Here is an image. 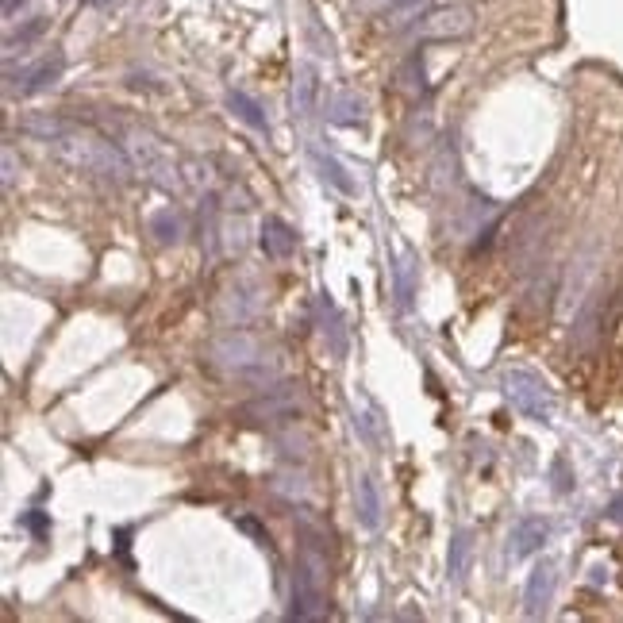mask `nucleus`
Returning a JSON list of instances; mask_svg holds the SVG:
<instances>
[{"instance_id":"obj_24","label":"nucleus","mask_w":623,"mask_h":623,"mask_svg":"<svg viewBox=\"0 0 623 623\" xmlns=\"http://www.w3.org/2000/svg\"><path fill=\"white\" fill-rule=\"evenodd\" d=\"M43 31H47V20H31V24L20 27L16 35H8V43H4V47H8V54H12L16 47H27V43H31L35 35H43Z\"/></svg>"},{"instance_id":"obj_18","label":"nucleus","mask_w":623,"mask_h":623,"mask_svg":"<svg viewBox=\"0 0 623 623\" xmlns=\"http://www.w3.org/2000/svg\"><path fill=\"white\" fill-rule=\"evenodd\" d=\"M293 97H297L300 116H312L316 112V97H320V74L312 62H300L297 66V85H293Z\"/></svg>"},{"instance_id":"obj_28","label":"nucleus","mask_w":623,"mask_h":623,"mask_svg":"<svg viewBox=\"0 0 623 623\" xmlns=\"http://www.w3.org/2000/svg\"><path fill=\"white\" fill-rule=\"evenodd\" d=\"M12 177H16V158L12 150H4V189H12Z\"/></svg>"},{"instance_id":"obj_21","label":"nucleus","mask_w":623,"mask_h":623,"mask_svg":"<svg viewBox=\"0 0 623 623\" xmlns=\"http://www.w3.org/2000/svg\"><path fill=\"white\" fill-rule=\"evenodd\" d=\"M147 227H150V235H154L162 247H170V243H177V239H181V216H177L174 208H162V212H154Z\"/></svg>"},{"instance_id":"obj_11","label":"nucleus","mask_w":623,"mask_h":623,"mask_svg":"<svg viewBox=\"0 0 623 623\" xmlns=\"http://www.w3.org/2000/svg\"><path fill=\"white\" fill-rule=\"evenodd\" d=\"M258 312H262V297H258V285H254V281H243V285L227 289V297H224L227 324L243 327V324H250V320H258Z\"/></svg>"},{"instance_id":"obj_26","label":"nucleus","mask_w":623,"mask_h":623,"mask_svg":"<svg viewBox=\"0 0 623 623\" xmlns=\"http://www.w3.org/2000/svg\"><path fill=\"white\" fill-rule=\"evenodd\" d=\"M24 527H31L39 539H47V531H50V524H47V516L43 512H27L24 516Z\"/></svg>"},{"instance_id":"obj_22","label":"nucleus","mask_w":623,"mask_h":623,"mask_svg":"<svg viewBox=\"0 0 623 623\" xmlns=\"http://www.w3.org/2000/svg\"><path fill=\"white\" fill-rule=\"evenodd\" d=\"M416 254L412 250H404V258H400L397 266V297H400V308H412V297H416Z\"/></svg>"},{"instance_id":"obj_23","label":"nucleus","mask_w":623,"mask_h":623,"mask_svg":"<svg viewBox=\"0 0 623 623\" xmlns=\"http://www.w3.org/2000/svg\"><path fill=\"white\" fill-rule=\"evenodd\" d=\"M354 431L370 443L374 450L385 447V431H381V420H377V412H370V416H362V412H354Z\"/></svg>"},{"instance_id":"obj_10","label":"nucleus","mask_w":623,"mask_h":623,"mask_svg":"<svg viewBox=\"0 0 623 623\" xmlns=\"http://www.w3.org/2000/svg\"><path fill=\"white\" fill-rule=\"evenodd\" d=\"M131 158H135V166H139L150 181H158L162 189H174L177 185V177H170L174 174V166L162 158V150H158V143H154L150 135H135V143H131Z\"/></svg>"},{"instance_id":"obj_25","label":"nucleus","mask_w":623,"mask_h":623,"mask_svg":"<svg viewBox=\"0 0 623 623\" xmlns=\"http://www.w3.org/2000/svg\"><path fill=\"white\" fill-rule=\"evenodd\" d=\"M554 489H558V493H570V489H574V477H570L566 458H554Z\"/></svg>"},{"instance_id":"obj_17","label":"nucleus","mask_w":623,"mask_h":623,"mask_svg":"<svg viewBox=\"0 0 623 623\" xmlns=\"http://www.w3.org/2000/svg\"><path fill=\"white\" fill-rule=\"evenodd\" d=\"M312 154V162H316V170H320V177H324L331 189H339L343 197H354L358 193V185H354V177L347 174V166L335 158V154H324L320 147H312L308 150Z\"/></svg>"},{"instance_id":"obj_31","label":"nucleus","mask_w":623,"mask_h":623,"mask_svg":"<svg viewBox=\"0 0 623 623\" xmlns=\"http://www.w3.org/2000/svg\"><path fill=\"white\" fill-rule=\"evenodd\" d=\"M89 4H93V8H112L116 0H89Z\"/></svg>"},{"instance_id":"obj_14","label":"nucleus","mask_w":623,"mask_h":623,"mask_svg":"<svg viewBox=\"0 0 623 623\" xmlns=\"http://www.w3.org/2000/svg\"><path fill=\"white\" fill-rule=\"evenodd\" d=\"M324 112L335 127H362L366 124V100L358 97V93H350V89L331 93L324 104Z\"/></svg>"},{"instance_id":"obj_12","label":"nucleus","mask_w":623,"mask_h":623,"mask_svg":"<svg viewBox=\"0 0 623 623\" xmlns=\"http://www.w3.org/2000/svg\"><path fill=\"white\" fill-rule=\"evenodd\" d=\"M297 408L300 404L293 385H277V389H266L254 404H247V416H254V420H289Z\"/></svg>"},{"instance_id":"obj_19","label":"nucleus","mask_w":623,"mask_h":623,"mask_svg":"<svg viewBox=\"0 0 623 623\" xmlns=\"http://www.w3.org/2000/svg\"><path fill=\"white\" fill-rule=\"evenodd\" d=\"M227 104H231V112H235V116H239L247 127H254L258 135H270V120H266V112H262V108H258V100H250L243 89H231Z\"/></svg>"},{"instance_id":"obj_1","label":"nucleus","mask_w":623,"mask_h":623,"mask_svg":"<svg viewBox=\"0 0 623 623\" xmlns=\"http://www.w3.org/2000/svg\"><path fill=\"white\" fill-rule=\"evenodd\" d=\"M47 147L58 150L77 170H89V174L108 177V181H127L131 177V162H127L124 150L116 147V143H108V139H100V135L81 131L77 124L66 127L58 139H50Z\"/></svg>"},{"instance_id":"obj_29","label":"nucleus","mask_w":623,"mask_h":623,"mask_svg":"<svg viewBox=\"0 0 623 623\" xmlns=\"http://www.w3.org/2000/svg\"><path fill=\"white\" fill-rule=\"evenodd\" d=\"M20 4H24V0H4V16H8V20H12V16H16V12H20Z\"/></svg>"},{"instance_id":"obj_13","label":"nucleus","mask_w":623,"mask_h":623,"mask_svg":"<svg viewBox=\"0 0 623 623\" xmlns=\"http://www.w3.org/2000/svg\"><path fill=\"white\" fill-rule=\"evenodd\" d=\"M262 250H266V258H274V262L293 258V254H297V231L285 224L281 216H266V224H262Z\"/></svg>"},{"instance_id":"obj_9","label":"nucleus","mask_w":623,"mask_h":623,"mask_svg":"<svg viewBox=\"0 0 623 623\" xmlns=\"http://www.w3.org/2000/svg\"><path fill=\"white\" fill-rule=\"evenodd\" d=\"M316 324H320V335H324L331 358H347V350H350L347 324H343V312L335 308L331 293H320V297H316Z\"/></svg>"},{"instance_id":"obj_27","label":"nucleus","mask_w":623,"mask_h":623,"mask_svg":"<svg viewBox=\"0 0 623 623\" xmlns=\"http://www.w3.org/2000/svg\"><path fill=\"white\" fill-rule=\"evenodd\" d=\"M362 12H389V8H397V4H404V0H354Z\"/></svg>"},{"instance_id":"obj_20","label":"nucleus","mask_w":623,"mask_h":623,"mask_svg":"<svg viewBox=\"0 0 623 623\" xmlns=\"http://www.w3.org/2000/svg\"><path fill=\"white\" fill-rule=\"evenodd\" d=\"M66 127H70V120L50 116V112H39V116H27V120H20V131H24V135H35V139H43V143L58 139Z\"/></svg>"},{"instance_id":"obj_4","label":"nucleus","mask_w":623,"mask_h":623,"mask_svg":"<svg viewBox=\"0 0 623 623\" xmlns=\"http://www.w3.org/2000/svg\"><path fill=\"white\" fill-rule=\"evenodd\" d=\"M324 612V558L312 547H304L297 570H293V620H320Z\"/></svg>"},{"instance_id":"obj_6","label":"nucleus","mask_w":623,"mask_h":623,"mask_svg":"<svg viewBox=\"0 0 623 623\" xmlns=\"http://www.w3.org/2000/svg\"><path fill=\"white\" fill-rule=\"evenodd\" d=\"M66 70V58H62V50H50L43 54L35 66H24L20 77L8 74V93H20V97H31V93H43L47 85H54L58 77Z\"/></svg>"},{"instance_id":"obj_8","label":"nucleus","mask_w":623,"mask_h":623,"mask_svg":"<svg viewBox=\"0 0 623 623\" xmlns=\"http://www.w3.org/2000/svg\"><path fill=\"white\" fill-rule=\"evenodd\" d=\"M550 539V524L543 516H524L520 524L508 531V562H524L531 554L547 547Z\"/></svg>"},{"instance_id":"obj_5","label":"nucleus","mask_w":623,"mask_h":623,"mask_svg":"<svg viewBox=\"0 0 623 623\" xmlns=\"http://www.w3.org/2000/svg\"><path fill=\"white\" fill-rule=\"evenodd\" d=\"M474 24L477 20L470 4H439V8H427L412 24V35L424 43H447V39H466Z\"/></svg>"},{"instance_id":"obj_15","label":"nucleus","mask_w":623,"mask_h":623,"mask_svg":"<svg viewBox=\"0 0 623 623\" xmlns=\"http://www.w3.org/2000/svg\"><path fill=\"white\" fill-rule=\"evenodd\" d=\"M354 508H358V524L366 531L381 524V497H377V481L370 474H362L354 485Z\"/></svg>"},{"instance_id":"obj_7","label":"nucleus","mask_w":623,"mask_h":623,"mask_svg":"<svg viewBox=\"0 0 623 623\" xmlns=\"http://www.w3.org/2000/svg\"><path fill=\"white\" fill-rule=\"evenodd\" d=\"M554 585H558V566L543 558L531 574H527V589H524V616L527 620H539L547 616L550 600H554Z\"/></svg>"},{"instance_id":"obj_16","label":"nucleus","mask_w":623,"mask_h":623,"mask_svg":"<svg viewBox=\"0 0 623 623\" xmlns=\"http://www.w3.org/2000/svg\"><path fill=\"white\" fill-rule=\"evenodd\" d=\"M470 558H474V531H454V539H450V550H447V577L454 585H462L466 574H470Z\"/></svg>"},{"instance_id":"obj_3","label":"nucleus","mask_w":623,"mask_h":623,"mask_svg":"<svg viewBox=\"0 0 623 623\" xmlns=\"http://www.w3.org/2000/svg\"><path fill=\"white\" fill-rule=\"evenodd\" d=\"M208 362L224 374L235 377H258L270 374V358H266V347L250 335V331H227L220 335L212 347H208Z\"/></svg>"},{"instance_id":"obj_30","label":"nucleus","mask_w":623,"mask_h":623,"mask_svg":"<svg viewBox=\"0 0 623 623\" xmlns=\"http://www.w3.org/2000/svg\"><path fill=\"white\" fill-rule=\"evenodd\" d=\"M612 516H616V520H623V500H616V504H612Z\"/></svg>"},{"instance_id":"obj_2","label":"nucleus","mask_w":623,"mask_h":623,"mask_svg":"<svg viewBox=\"0 0 623 623\" xmlns=\"http://www.w3.org/2000/svg\"><path fill=\"white\" fill-rule=\"evenodd\" d=\"M500 389H504V397L512 400V408L524 420H531V424H550L554 412H558V400H554L550 381L543 374H535V370H524V366L504 370L500 374Z\"/></svg>"}]
</instances>
